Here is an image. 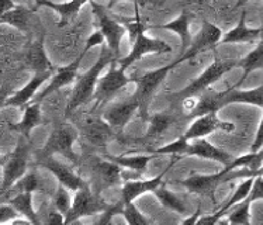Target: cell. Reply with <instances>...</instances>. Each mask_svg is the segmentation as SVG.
<instances>
[{
    "instance_id": "1",
    "label": "cell",
    "mask_w": 263,
    "mask_h": 225,
    "mask_svg": "<svg viewBox=\"0 0 263 225\" xmlns=\"http://www.w3.org/2000/svg\"><path fill=\"white\" fill-rule=\"evenodd\" d=\"M121 22L125 24V27L128 30L129 40H131L129 54L117 61L118 66H121L124 70L128 69L131 65L137 62V61H140L144 55H166L171 54L173 51L172 47L166 41H162V40H158V38H149L144 34L146 30V26L141 20L138 5H135L134 18H121Z\"/></svg>"
},
{
    "instance_id": "2",
    "label": "cell",
    "mask_w": 263,
    "mask_h": 225,
    "mask_svg": "<svg viewBox=\"0 0 263 225\" xmlns=\"http://www.w3.org/2000/svg\"><path fill=\"white\" fill-rule=\"evenodd\" d=\"M117 61V57L111 52V49L108 48L107 44H103L102 52H100V57L96 61V64L93 65L90 69L86 70L85 73L78 76L75 86H73V91H72L68 106H66V114H70L73 110L81 107L85 103L93 99L95 91H96L97 82L100 79V73L103 72V69L107 65L114 64Z\"/></svg>"
},
{
    "instance_id": "3",
    "label": "cell",
    "mask_w": 263,
    "mask_h": 225,
    "mask_svg": "<svg viewBox=\"0 0 263 225\" xmlns=\"http://www.w3.org/2000/svg\"><path fill=\"white\" fill-rule=\"evenodd\" d=\"M259 172H255L248 167H238V169H228L224 167L222 171L217 172L214 175H200V173H192L184 180L177 182L183 188L187 189V192L200 196L213 197L215 190L220 188L221 184L236 180V179H247V177L258 176Z\"/></svg>"
},
{
    "instance_id": "4",
    "label": "cell",
    "mask_w": 263,
    "mask_h": 225,
    "mask_svg": "<svg viewBox=\"0 0 263 225\" xmlns=\"http://www.w3.org/2000/svg\"><path fill=\"white\" fill-rule=\"evenodd\" d=\"M238 61L239 59H222L220 57H217L214 59V62L210 65L209 68L197 79H194L190 85L186 86L180 91H176V93L167 96V99L171 100V104H177V103H180L186 97L197 96L201 91L210 89L215 82L220 81L226 73L231 72L234 68H236L238 66Z\"/></svg>"
},
{
    "instance_id": "5",
    "label": "cell",
    "mask_w": 263,
    "mask_h": 225,
    "mask_svg": "<svg viewBox=\"0 0 263 225\" xmlns=\"http://www.w3.org/2000/svg\"><path fill=\"white\" fill-rule=\"evenodd\" d=\"M177 65H179V62H177V59H175L169 65L146 72L144 75H134V83L137 85V87H135L133 96L137 99V102L140 103L138 111H140L141 118L144 121H148L151 117L148 110H149V103L155 95V91L158 90V87L162 85V82L165 81V78L176 68Z\"/></svg>"
},
{
    "instance_id": "6",
    "label": "cell",
    "mask_w": 263,
    "mask_h": 225,
    "mask_svg": "<svg viewBox=\"0 0 263 225\" xmlns=\"http://www.w3.org/2000/svg\"><path fill=\"white\" fill-rule=\"evenodd\" d=\"M28 154H30L28 138H26L24 135H20L14 151L3 159V182H2L3 196L26 175Z\"/></svg>"
},
{
    "instance_id": "7",
    "label": "cell",
    "mask_w": 263,
    "mask_h": 225,
    "mask_svg": "<svg viewBox=\"0 0 263 225\" xmlns=\"http://www.w3.org/2000/svg\"><path fill=\"white\" fill-rule=\"evenodd\" d=\"M90 5L93 16L96 18L97 30L104 35L106 44L108 45V48L111 49V52L117 57V59H120V57H121L120 45H121L124 35L128 34V30L125 27V24H121L117 18H114L113 16L108 14L107 7L99 5L95 0H91Z\"/></svg>"
},
{
    "instance_id": "8",
    "label": "cell",
    "mask_w": 263,
    "mask_h": 225,
    "mask_svg": "<svg viewBox=\"0 0 263 225\" xmlns=\"http://www.w3.org/2000/svg\"><path fill=\"white\" fill-rule=\"evenodd\" d=\"M108 209V204L91 192L89 186L79 189L73 196V204L69 213L65 215V224H73L81 218L99 215Z\"/></svg>"
},
{
    "instance_id": "9",
    "label": "cell",
    "mask_w": 263,
    "mask_h": 225,
    "mask_svg": "<svg viewBox=\"0 0 263 225\" xmlns=\"http://www.w3.org/2000/svg\"><path fill=\"white\" fill-rule=\"evenodd\" d=\"M224 37V32L214 23L203 22V26L200 28L199 34L192 40V44L187 48V51L183 55L177 57V62L183 64L186 61L197 58L200 54L207 52L210 49H214L217 45H220L221 40Z\"/></svg>"
},
{
    "instance_id": "10",
    "label": "cell",
    "mask_w": 263,
    "mask_h": 225,
    "mask_svg": "<svg viewBox=\"0 0 263 225\" xmlns=\"http://www.w3.org/2000/svg\"><path fill=\"white\" fill-rule=\"evenodd\" d=\"M129 83H134V75L127 76L125 70L121 66H118V68L111 66L107 73L103 75L97 82L96 91L93 96L96 106L110 102L118 91L124 89L125 86H128Z\"/></svg>"
},
{
    "instance_id": "11",
    "label": "cell",
    "mask_w": 263,
    "mask_h": 225,
    "mask_svg": "<svg viewBox=\"0 0 263 225\" xmlns=\"http://www.w3.org/2000/svg\"><path fill=\"white\" fill-rule=\"evenodd\" d=\"M76 131L69 125H58L49 135L48 141L44 145L43 151L40 152L44 158H49L54 154H61L65 158H69L70 161L76 163V154L73 151V144L76 141Z\"/></svg>"
},
{
    "instance_id": "12",
    "label": "cell",
    "mask_w": 263,
    "mask_h": 225,
    "mask_svg": "<svg viewBox=\"0 0 263 225\" xmlns=\"http://www.w3.org/2000/svg\"><path fill=\"white\" fill-rule=\"evenodd\" d=\"M236 125L234 123L220 120L217 113H209V114L194 118L187 129L183 133V135L189 141H193L197 138H205L207 135L213 134L215 131H222V133L230 134V133H234Z\"/></svg>"
},
{
    "instance_id": "13",
    "label": "cell",
    "mask_w": 263,
    "mask_h": 225,
    "mask_svg": "<svg viewBox=\"0 0 263 225\" xmlns=\"http://www.w3.org/2000/svg\"><path fill=\"white\" fill-rule=\"evenodd\" d=\"M183 159L182 155H176L173 158L169 166L166 169H163L162 173H159L158 176L152 177V179H145V180H128L124 183L123 189H121V201L124 204H129L134 201L135 198H138L140 196L145 193H154L156 189L163 184V177L166 175L169 169H172V166L177 161Z\"/></svg>"
},
{
    "instance_id": "14",
    "label": "cell",
    "mask_w": 263,
    "mask_h": 225,
    "mask_svg": "<svg viewBox=\"0 0 263 225\" xmlns=\"http://www.w3.org/2000/svg\"><path fill=\"white\" fill-rule=\"evenodd\" d=\"M87 54V51H82V54L78 57V58L73 61V62H70L69 65H66V66H62V68H58V69L55 70V73L51 78V82H49V85L38 93L35 99L32 100V102L35 103H43L44 99H47L48 96H51L52 93H55L59 89H62L65 86H69L72 85L73 82H76L78 79V70H79V65H81L82 59L83 57Z\"/></svg>"
},
{
    "instance_id": "15",
    "label": "cell",
    "mask_w": 263,
    "mask_h": 225,
    "mask_svg": "<svg viewBox=\"0 0 263 225\" xmlns=\"http://www.w3.org/2000/svg\"><path fill=\"white\" fill-rule=\"evenodd\" d=\"M149 128L145 133L144 141L156 140L158 137H163L167 131H171L175 124H186L189 120L180 108L171 106V110L167 111L156 113L149 117Z\"/></svg>"
},
{
    "instance_id": "16",
    "label": "cell",
    "mask_w": 263,
    "mask_h": 225,
    "mask_svg": "<svg viewBox=\"0 0 263 225\" xmlns=\"http://www.w3.org/2000/svg\"><path fill=\"white\" fill-rule=\"evenodd\" d=\"M55 72L54 70H48V72H41V73H34L32 78L28 81V83L20 90L13 93L10 97H7L3 102V107H18L24 108L28 106L32 100L35 99L38 93H40V87L52 78Z\"/></svg>"
},
{
    "instance_id": "17",
    "label": "cell",
    "mask_w": 263,
    "mask_h": 225,
    "mask_svg": "<svg viewBox=\"0 0 263 225\" xmlns=\"http://www.w3.org/2000/svg\"><path fill=\"white\" fill-rule=\"evenodd\" d=\"M138 110H140V103L137 102L134 96H131L124 102L114 103L113 106H110L103 114V118L106 120L110 128L121 131Z\"/></svg>"
},
{
    "instance_id": "18",
    "label": "cell",
    "mask_w": 263,
    "mask_h": 225,
    "mask_svg": "<svg viewBox=\"0 0 263 225\" xmlns=\"http://www.w3.org/2000/svg\"><path fill=\"white\" fill-rule=\"evenodd\" d=\"M23 66L24 69L31 70L34 73L48 72V70H57L52 62L47 57L45 48H44V35H40L37 40L27 47L23 55Z\"/></svg>"
},
{
    "instance_id": "19",
    "label": "cell",
    "mask_w": 263,
    "mask_h": 225,
    "mask_svg": "<svg viewBox=\"0 0 263 225\" xmlns=\"http://www.w3.org/2000/svg\"><path fill=\"white\" fill-rule=\"evenodd\" d=\"M41 166L51 172L57 177L59 184H64L65 188L69 189L70 192H78L79 189L87 186V183L72 167L55 161L51 156L49 158H44V162L41 163Z\"/></svg>"
},
{
    "instance_id": "20",
    "label": "cell",
    "mask_w": 263,
    "mask_h": 225,
    "mask_svg": "<svg viewBox=\"0 0 263 225\" xmlns=\"http://www.w3.org/2000/svg\"><path fill=\"white\" fill-rule=\"evenodd\" d=\"M194 18L192 13L184 10L179 17L169 23L163 24H146V30L154 28V30H169V31L176 32L180 38V52L179 55H183L192 44V34H190V23Z\"/></svg>"
},
{
    "instance_id": "21",
    "label": "cell",
    "mask_w": 263,
    "mask_h": 225,
    "mask_svg": "<svg viewBox=\"0 0 263 225\" xmlns=\"http://www.w3.org/2000/svg\"><path fill=\"white\" fill-rule=\"evenodd\" d=\"M186 156H199L201 159L218 162L224 166H228L234 161V156L231 154H228L218 146H214L204 138H197V140L192 141L186 151Z\"/></svg>"
},
{
    "instance_id": "22",
    "label": "cell",
    "mask_w": 263,
    "mask_h": 225,
    "mask_svg": "<svg viewBox=\"0 0 263 225\" xmlns=\"http://www.w3.org/2000/svg\"><path fill=\"white\" fill-rule=\"evenodd\" d=\"M263 37V28H252L248 27L247 24V11H242L241 18L235 27L231 28L230 31L224 34L221 40V44H242V43H252L256 40H260ZM220 44V45H221Z\"/></svg>"
},
{
    "instance_id": "23",
    "label": "cell",
    "mask_w": 263,
    "mask_h": 225,
    "mask_svg": "<svg viewBox=\"0 0 263 225\" xmlns=\"http://www.w3.org/2000/svg\"><path fill=\"white\" fill-rule=\"evenodd\" d=\"M197 97H199L197 106L193 110V113L190 114L192 121L194 118L209 114V113L220 111L221 108H224L227 106V90L215 91L211 90V89H207V90L201 91L200 95H197Z\"/></svg>"
},
{
    "instance_id": "24",
    "label": "cell",
    "mask_w": 263,
    "mask_h": 225,
    "mask_svg": "<svg viewBox=\"0 0 263 225\" xmlns=\"http://www.w3.org/2000/svg\"><path fill=\"white\" fill-rule=\"evenodd\" d=\"M91 0H69L65 3H55L51 0H37V6H44L49 7L59 14V24L58 27H65L69 22H72L83 6L89 3Z\"/></svg>"
},
{
    "instance_id": "25",
    "label": "cell",
    "mask_w": 263,
    "mask_h": 225,
    "mask_svg": "<svg viewBox=\"0 0 263 225\" xmlns=\"http://www.w3.org/2000/svg\"><path fill=\"white\" fill-rule=\"evenodd\" d=\"M227 106L230 104H251L263 108V85L252 90H239V86L235 83L227 89Z\"/></svg>"
},
{
    "instance_id": "26",
    "label": "cell",
    "mask_w": 263,
    "mask_h": 225,
    "mask_svg": "<svg viewBox=\"0 0 263 225\" xmlns=\"http://www.w3.org/2000/svg\"><path fill=\"white\" fill-rule=\"evenodd\" d=\"M156 155L154 154H138V152H134V151H128L123 155L118 156H108L107 159L116 162L117 165H120L124 169H128V171L134 172V173H138V175H142L144 172L146 171V166Z\"/></svg>"
},
{
    "instance_id": "27",
    "label": "cell",
    "mask_w": 263,
    "mask_h": 225,
    "mask_svg": "<svg viewBox=\"0 0 263 225\" xmlns=\"http://www.w3.org/2000/svg\"><path fill=\"white\" fill-rule=\"evenodd\" d=\"M40 106L41 103L32 102L30 103L28 106L24 107V114H23V118L17 124H13L10 125V129L16 131L20 135H24L26 138L30 140V134L34 128H37L38 125L43 121V117H41V110H40Z\"/></svg>"
},
{
    "instance_id": "28",
    "label": "cell",
    "mask_w": 263,
    "mask_h": 225,
    "mask_svg": "<svg viewBox=\"0 0 263 225\" xmlns=\"http://www.w3.org/2000/svg\"><path fill=\"white\" fill-rule=\"evenodd\" d=\"M32 17H34V13L31 10L18 5L16 9L0 14V22L9 24L20 32L30 34L32 28Z\"/></svg>"
},
{
    "instance_id": "29",
    "label": "cell",
    "mask_w": 263,
    "mask_h": 225,
    "mask_svg": "<svg viewBox=\"0 0 263 225\" xmlns=\"http://www.w3.org/2000/svg\"><path fill=\"white\" fill-rule=\"evenodd\" d=\"M238 68H241L243 70L241 79L236 82L239 87L245 83V79H247L248 75H251L252 72L258 69L263 70V37L259 40L258 45L249 54H247L243 58L238 61Z\"/></svg>"
},
{
    "instance_id": "30",
    "label": "cell",
    "mask_w": 263,
    "mask_h": 225,
    "mask_svg": "<svg viewBox=\"0 0 263 225\" xmlns=\"http://www.w3.org/2000/svg\"><path fill=\"white\" fill-rule=\"evenodd\" d=\"M9 204H11L18 211V214L28 218L34 225L41 222L32 205V193H16V196H13L9 200Z\"/></svg>"
},
{
    "instance_id": "31",
    "label": "cell",
    "mask_w": 263,
    "mask_h": 225,
    "mask_svg": "<svg viewBox=\"0 0 263 225\" xmlns=\"http://www.w3.org/2000/svg\"><path fill=\"white\" fill-rule=\"evenodd\" d=\"M154 194H155V197L161 201V204L165 209L171 210V211H175V213H177V214L180 215L187 214V207H186V204L183 203L182 200L177 197L173 192H171L169 189L165 188V183L156 189L155 192H154Z\"/></svg>"
},
{
    "instance_id": "32",
    "label": "cell",
    "mask_w": 263,
    "mask_h": 225,
    "mask_svg": "<svg viewBox=\"0 0 263 225\" xmlns=\"http://www.w3.org/2000/svg\"><path fill=\"white\" fill-rule=\"evenodd\" d=\"M44 186L41 183V177L37 171H32L26 173L18 182L10 189V192L16 193H35V192H43Z\"/></svg>"
},
{
    "instance_id": "33",
    "label": "cell",
    "mask_w": 263,
    "mask_h": 225,
    "mask_svg": "<svg viewBox=\"0 0 263 225\" xmlns=\"http://www.w3.org/2000/svg\"><path fill=\"white\" fill-rule=\"evenodd\" d=\"M263 166V148L258 152H249L245 155L238 156L234 158V161L228 165V169H238V167H248V169H252L255 172H259L260 175V169Z\"/></svg>"
},
{
    "instance_id": "34",
    "label": "cell",
    "mask_w": 263,
    "mask_h": 225,
    "mask_svg": "<svg viewBox=\"0 0 263 225\" xmlns=\"http://www.w3.org/2000/svg\"><path fill=\"white\" fill-rule=\"evenodd\" d=\"M189 144L190 141L184 137V135H180L179 138H176L172 142L163 145V146H159V148H154V149L146 151L148 154H154V155H182L186 156V151L189 148Z\"/></svg>"
},
{
    "instance_id": "35",
    "label": "cell",
    "mask_w": 263,
    "mask_h": 225,
    "mask_svg": "<svg viewBox=\"0 0 263 225\" xmlns=\"http://www.w3.org/2000/svg\"><path fill=\"white\" fill-rule=\"evenodd\" d=\"M251 204L252 201L247 198L241 203L235 204L234 207L228 210L230 214H228V218L226 220V222L228 224H249L251 222Z\"/></svg>"
},
{
    "instance_id": "36",
    "label": "cell",
    "mask_w": 263,
    "mask_h": 225,
    "mask_svg": "<svg viewBox=\"0 0 263 225\" xmlns=\"http://www.w3.org/2000/svg\"><path fill=\"white\" fill-rule=\"evenodd\" d=\"M99 172H100V176H102L103 182L111 186V184H117L120 183L121 179V166L117 165L116 162L107 159L106 162H102L99 166H97Z\"/></svg>"
},
{
    "instance_id": "37",
    "label": "cell",
    "mask_w": 263,
    "mask_h": 225,
    "mask_svg": "<svg viewBox=\"0 0 263 225\" xmlns=\"http://www.w3.org/2000/svg\"><path fill=\"white\" fill-rule=\"evenodd\" d=\"M68 190L69 189H66L64 184L58 183V188H57V192L54 194V201H52L54 209H57L65 215L69 213V210L72 209V204H73V198L70 197Z\"/></svg>"
},
{
    "instance_id": "38",
    "label": "cell",
    "mask_w": 263,
    "mask_h": 225,
    "mask_svg": "<svg viewBox=\"0 0 263 225\" xmlns=\"http://www.w3.org/2000/svg\"><path fill=\"white\" fill-rule=\"evenodd\" d=\"M123 215L125 221L131 225H146L151 224V220L148 217L141 213L140 210L135 207L134 204H124V210H123Z\"/></svg>"
},
{
    "instance_id": "39",
    "label": "cell",
    "mask_w": 263,
    "mask_h": 225,
    "mask_svg": "<svg viewBox=\"0 0 263 225\" xmlns=\"http://www.w3.org/2000/svg\"><path fill=\"white\" fill-rule=\"evenodd\" d=\"M17 217H20V214L11 204L3 203L0 205V224L5 225L7 222L10 224L11 221L17 218Z\"/></svg>"
},
{
    "instance_id": "40",
    "label": "cell",
    "mask_w": 263,
    "mask_h": 225,
    "mask_svg": "<svg viewBox=\"0 0 263 225\" xmlns=\"http://www.w3.org/2000/svg\"><path fill=\"white\" fill-rule=\"evenodd\" d=\"M123 210H124V203L123 201H120L116 205H108V209L100 214V220L97 221L99 224H108L110 220L113 218L114 215L117 214H123Z\"/></svg>"
},
{
    "instance_id": "41",
    "label": "cell",
    "mask_w": 263,
    "mask_h": 225,
    "mask_svg": "<svg viewBox=\"0 0 263 225\" xmlns=\"http://www.w3.org/2000/svg\"><path fill=\"white\" fill-rule=\"evenodd\" d=\"M248 198L251 200V201H256V200H263V176L258 175V176H255V182H253L252 190H251V193L248 196Z\"/></svg>"
},
{
    "instance_id": "42",
    "label": "cell",
    "mask_w": 263,
    "mask_h": 225,
    "mask_svg": "<svg viewBox=\"0 0 263 225\" xmlns=\"http://www.w3.org/2000/svg\"><path fill=\"white\" fill-rule=\"evenodd\" d=\"M103 44H106V38H104V35H103L102 32L99 31V30H96V31L93 32V34H90V37L87 38L86 43H85V51H90L93 47H96V45H103Z\"/></svg>"
},
{
    "instance_id": "43",
    "label": "cell",
    "mask_w": 263,
    "mask_h": 225,
    "mask_svg": "<svg viewBox=\"0 0 263 225\" xmlns=\"http://www.w3.org/2000/svg\"><path fill=\"white\" fill-rule=\"evenodd\" d=\"M263 148V116L262 120H260V124H259V128L256 131V135H255V140H253L252 145H251V151L252 152H258Z\"/></svg>"
},
{
    "instance_id": "44",
    "label": "cell",
    "mask_w": 263,
    "mask_h": 225,
    "mask_svg": "<svg viewBox=\"0 0 263 225\" xmlns=\"http://www.w3.org/2000/svg\"><path fill=\"white\" fill-rule=\"evenodd\" d=\"M47 224H65V214H62L61 211L54 209L48 214V218L45 220Z\"/></svg>"
},
{
    "instance_id": "45",
    "label": "cell",
    "mask_w": 263,
    "mask_h": 225,
    "mask_svg": "<svg viewBox=\"0 0 263 225\" xmlns=\"http://www.w3.org/2000/svg\"><path fill=\"white\" fill-rule=\"evenodd\" d=\"M0 3H2V13H0V14L13 10V9H16L17 6H18L16 5L13 0H0Z\"/></svg>"
},
{
    "instance_id": "46",
    "label": "cell",
    "mask_w": 263,
    "mask_h": 225,
    "mask_svg": "<svg viewBox=\"0 0 263 225\" xmlns=\"http://www.w3.org/2000/svg\"><path fill=\"white\" fill-rule=\"evenodd\" d=\"M200 217H201V209L199 207V209H197V211H196V213L193 214V217H189V218H186V220L183 221V224H186V225L197 224L200 220Z\"/></svg>"
},
{
    "instance_id": "47",
    "label": "cell",
    "mask_w": 263,
    "mask_h": 225,
    "mask_svg": "<svg viewBox=\"0 0 263 225\" xmlns=\"http://www.w3.org/2000/svg\"><path fill=\"white\" fill-rule=\"evenodd\" d=\"M121 2H133L134 5H138L140 3V0H108V6H107V9L110 10L113 6H116L117 3H121Z\"/></svg>"
},
{
    "instance_id": "48",
    "label": "cell",
    "mask_w": 263,
    "mask_h": 225,
    "mask_svg": "<svg viewBox=\"0 0 263 225\" xmlns=\"http://www.w3.org/2000/svg\"><path fill=\"white\" fill-rule=\"evenodd\" d=\"M249 2H251V0H238V2H236V7H242V6L248 5Z\"/></svg>"
},
{
    "instance_id": "49",
    "label": "cell",
    "mask_w": 263,
    "mask_h": 225,
    "mask_svg": "<svg viewBox=\"0 0 263 225\" xmlns=\"http://www.w3.org/2000/svg\"><path fill=\"white\" fill-rule=\"evenodd\" d=\"M260 176H263V167H262V169H260Z\"/></svg>"
},
{
    "instance_id": "50",
    "label": "cell",
    "mask_w": 263,
    "mask_h": 225,
    "mask_svg": "<svg viewBox=\"0 0 263 225\" xmlns=\"http://www.w3.org/2000/svg\"><path fill=\"white\" fill-rule=\"evenodd\" d=\"M262 28H263V17H262Z\"/></svg>"
},
{
    "instance_id": "51",
    "label": "cell",
    "mask_w": 263,
    "mask_h": 225,
    "mask_svg": "<svg viewBox=\"0 0 263 225\" xmlns=\"http://www.w3.org/2000/svg\"><path fill=\"white\" fill-rule=\"evenodd\" d=\"M162 2H165V0H162Z\"/></svg>"
},
{
    "instance_id": "52",
    "label": "cell",
    "mask_w": 263,
    "mask_h": 225,
    "mask_svg": "<svg viewBox=\"0 0 263 225\" xmlns=\"http://www.w3.org/2000/svg\"><path fill=\"white\" fill-rule=\"evenodd\" d=\"M262 167H263V166H262Z\"/></svg>"
}]
</instances>
